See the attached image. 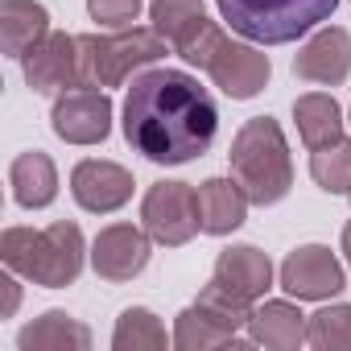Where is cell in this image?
<instances>
[{"label": "cell", "instance_id": "d6986e66", "mask_svg": "<svg viewBox=\"0 0 351 351\" xmlns=\"http://www.w3.org/2000/svg\"><path fill=\"white\" fill-rule=\"evenodd\" d=\"M306 326H310V318L293 302H265L248 318V339L261 343V347L289 351V347H302L306 343Z\"/></svg>", "mask_w": 351, "mask_h": 351}, {"label": "cell", "instance_id": "4316f807", "mask_svg": "<svg viewBox=\"0 0 351 351\" xmlns=\"http://www.w3.org/2000/svg\"><path fill=\"white\" fill-rule=\"evenodd\" d=\"M0 289H5V306H0V318H13L17 314V302H21V285L13 277H0Z\"/></svg>", "mask_w": 351, "mask_h": 351}, {"label": "cell", "instance_id": "ba28073f", "mask_svg": "<svg viewBox=\"0 0 351 351\" xmlns=\"http://www.w3.org/2000/svg\"><path fill=\"white\" fill-rule=\"evenodd\" d=\"M50 124L66 145H99L112 132V99L99 87H87V83L71 87L54 99Z\"/></svg>", "mask_w": 351, "mask_h": 351}, {"label": "cell", "instance_id": "8fae6325", "mask_svg": "<svg viewBox=\"0 0 351 351\" xmlns=\"http://www.w3.org/2000/svg\"><path fill=\"white\" fill-rule=\"evenodd\" d=\"M149 232L132 228V223H112L95 236L91 244V269L104 281H132L145 273L149 265Z\"/></svg>", "mask_w": 351, "mask_h": 351}, {"label": "cell", "instance_id": "4fadbf2b", "mask_svg": "<svg viewBox=\"0 0 351 351\" xmlns=\"http://www.w3.org/2000/svg\"><path fill=\"white\" fill-rule=\"evenodd\" d=\"M207 75H211V83L228 99H252L269 83V54L256 50V46H248V42H232L228 38L219 46V54L211 58Z\"/></svg>", "mask_w": 351, "mask_h": 351}, {"label": "cell", "instance_id": "e0dca14e", "mask_svg": "<svg viewBox=\"0 0 351 351\" xmlns=\"http://www.w3.org/2000/svg\"><path fill=\"white\" fill-rule=\"evenodd\" d=\"M50 34V13L38 0H0V46L9 58H25Z\"/></svg>", "mask_w": 351, "mask_h": 351}, {"label": "cell", "instance_id": "d4e9b609", "mask_svg": "<svg viewBox=\"0 0 351 351\" xmlns=\"http://www.w3.org/2000/svg\"><path fill=\"white\" fill-rule=\"evenodd\" d=\"M306 343L318 347V351H347L351 347V306L339 302V306H326V310L310 314Z\"/></svg>", "mask_w": 351, "mask_h": 351}, {"label": "cell", "instance_id": "cb8c5ba5", "mask_svg": "<svg viewBox=\"0 0 351 351\" xmlns=\"http://www.w3.org/2000/svg\"><path fill=\"white\" fill-rule=\"evenodd\" d=\"M310 178L326 195H347L351 191V141H335L326 149H314V157H310Z\"/></svg>", "mask_w": 351, "mask_h": 351}, {"label": "cell", "instance_id": "52a82bcc", "mask_svg": "<svg viewBox=\"0 0 351 351\" xmlns=\"http://www.w3.org/2000/svg\"><path fill=\"white\" fill-rule=\"evenodd\" d=\"M141 228L153 236V244L182 248L203 232L199 219V191L186 182H153L141 199Z\"/></svg>", "mask_w": 351, "mask_h": 351}, {"label": "cell", "instance_id": "3957f363", "mask_svg": "<svg viewBox=\"0 0 351 351\" xmlns=\"http://www.w3.org/2000/svg\"><path fill=\"white\" fill-rule=\"evenodd\" d=\"M232 178L244 186V195L256 207H273L289 195L293 186V165H289V145L285 132L273 116H252L236 141H232Z\"/></svg>", "mask_w": 351, "mask_h": 351}, {"label": "cell", "instance_id": "f1b7e54d", "mask_svg": "<svg viewBox=\"0 0 351 351\" xmlns=\"http://www.w3.org/2000/svg\"><path fill=\"white\" fill-rule=\"evenodd\" d=\"M347 199H351V191H347Z\"/></svg>", "mask_w": 351, "mask_h": 351}, {"label": "cell", "instance_id": "ffe728a7", "mask_svg": "<svg viewBox=\"0 0 351 351\" xmlns=\"http://www.w3.org/2000/svg\"><path fill=\"white\" fill-rule=\"evenodd\" d=\"M252 339H240L236 326L219 322L207 306H186L173 322V347L178 351H207V347H248Z\"/></svg>", "mask_w": 351, "mask_h": 351}, {"label": "cell", "instance_id": "7a4b0ae2", "mask_svg": "<svg viewBox=\"0 0 351 351\" xmlns=\"http://www.w3.org/2000/svg\"><path fill=\"white\" fill-rule=\"evenodd\" d=\"M83 256H87L83 232H79V223H66V219H58L42 232L9 228L0 236V261L13 273H21L25 281L46 285V289L75 285L79 273H83Z\"/></svg>", "mask_w": 351, "mask_h": 351}, {"label": "cell", "instance_id": "7c38bea8", "mask_svg": "<svg viewBox=\"0 0 351 351\" xmlns=\"http://www.w3.org/2000/svg\"><path fill=\"white\" fill-rule=\"evenodd\" d=\"M71 195L83 211L91 215H108V211H120L128 199H132V173L116 161H99V157H87L75 165L71 173Z\"/></svg>", "mask_w": 351, "mask_h": 351}, {"label": "cell", "instance_id": "5b68a950", "mask_svg": "<svg viewBox=\"0 0 351 351\" xmlns=\"http://www.w3.org/2000/svg\"><path fill=\"white\" fill-rule=\"evenodd\" d=\"M165 38L157 29H120V34H83L79 38V71L87 87H120L132 71L153 66L165 54Z\"/></svg>", "mask_w": 351, "mask_h": 351}, {"label": "cell", "instance_id": "83f0119b", "mask_svg": "<svg viewBox=\"0 0 351 351\" xmlns=\"http://www.w3.org/2000/svg\"><path fill=\"white\" fill-rule=\"evenodd\" d=\"M343 252H347V265H351V223L343 228Z\"/></svg>", "mask_w": 351, "mask_h": 351}, {"label": "cell", "instance_id": "2e32d148", "mask_svg": "<svg viewBox=\"0 0 351 351\" xmlns=\"http://www.w3.org/2000/svg\"><path fill=\"white\" fill-rule=\"evenodd\" d=\"M248 195L236 178H207L199 186V219L207 236H232L248 219Z\"/></svg>", "mask_w": 351, "mask_h": 351}, {"label": "cell", "instance_id": "484cf974", "mask_svg": "<svg viewBox=\"0 0 351 351\" xmlns=\"http://www.w3.org/2000/svg\"><path fill=\"white\" fill-rule=\"evenodd\" d=\"M141 9H145V0H87L91 21H99L104 29H132Z\"/></svg>", "mask_w": 351, "mask_h": 351}, {"label": "cell", "instance_id": "44dd1931", "mask_svg": "<svg viewBox=\"0 0 351 351\" xmlns=\"http://www.w3.org/2000/svg\"><path fill=\"white\" fill-rule=\"evenodd\" d=\"M21 351H87L91 347V330L71 318L66 310H46L38 322H29L17 335Z\"/></svg>", "mask_w": 351, "mask_h": 351}, {"label": "cell", "instance_id": "8992f818", "mask_svg": "<svg viewBox=\"0 0 351 351\" xmlns=\"http://www.w3.org/2000/svg\"><path fill=\"white\" fill-rule=\"evenodd\" d=\"M149 21L173 50H178V58H186L191 66H203V71L211 66V58L228 42V34L207 17L203 0H153Z\"/></svg>", "mask_w": 351, "mask_h": 351}, {"label": "cell", "instance_id": "603a6c76", "mask_svg": "<svg viewBox=\"0 0 351 351\" xmlns=\"http://www.w3.org/2000/svg\"><path fill=\"white\" fill-rule=\"evenodd\" d=\"M112 347L116 351H161L165 347V326L157 322L153 310L132 306L120 314L116 330H112Z\"/></svg>", "mask_w": 351, "mask_h": 351}, {"label": "cell", "instance_id": "9c48e42d", "mask_svg": "<svg viewBox=\"0 0 351 351\" xmlns=\"http://www.w3.org/2000/svg\"><path fill=\"white\" fill-rule=\"evenodd\" d=\"M347 285L343 265L322 244H302L281 261V289L298 302H326Z\"/></svg>", "mask_w": 351, "mask_h": 351}, {"label": "cell", "instance_id": "277c9868", "mask_svg": "<svg viewBox=\"0 0 351 351\" xmlns=\"http://www.w3.org/2000/svg\"><path fill=\"white\" fill-rule=\"evenodd\" d=\"M223 21L256 46H285L335 17L339 0H215Z\"/></svg>", "mask_w": 351, "mask_h": 351}, {"label": "cell", "instance_id": "30bf717a", "mask_svg": "<svg viewBox=\"0 0 351 351\" xmlns=\"http://www.w3.org/2000/svg\"><path fill=\"white\" fill-rule=\"evenodd\" d=\"M25 83L38 95H62L71 87H83V71H79V38L71 34H46L25 58H21Z\"/></svg>", "mask_w": 351, "mask_h": 351}, {"label": "cell", "instance_id": "9a60e30c", "mask_svg": "<svg viewBox=\"0 0 351 351\" xmlns=\"http://www.w3.org/2000/svg\"><path fill=\"white\" fill-rule=\"evenodd\" d=\"M211 281H219L223 289H232V293L256 302V298L273 285V261H269L261 248H252V244H232V248L219 252Z\"/></svg>", "mask_w": 351, "mask_h": 351}, {"label": "cell", "instance_id": "ac0fdd59", "mask_svg": "<svg viewBox=\"0 0 351 351\" xmlns=\"http://www.w3.org/2000/svg\"><path fill=\"white\" fill-rule=\"evenodd\" d=\"M9 186H13V199L21 207H29V211L50 207L58 199V169H54L50 153H42V149L21 153L9 165Z\"/></svg>", "mask_w": 351, "mask_h": 351}, {"label": "cell", "instance_id": "7402d4cb", "mask_svg": "<svg viewBox=\"0 0 351 351\" xmlns=\"http://www.w3.org/2000/svg\"><path fill=\"white\" fill-rule=\"evenodd\" d=\"M293 120H298V136L310 153L343 141V112H339L335 95H322V91L298 95L293 99Z\"/></svg>", "mask_w": 351, "mask_h": 351}, {"label": "cell", "instance_id": "6da1fadb", "mask_svg": "<svg viewBox=\"0 0 351 351\" xmlns=\"http://www.w3.org/2000/svg\"><path fill=\"white\" fill-rule=\"evenodd\" d=\"M219 108L195 75L153 66L124 95V141L153 165H186L215 145Z\"/></svg>", "mask_w": 351, "mask_h": 351}, {"label": "cell", "instance_id": "5bb4252c", "mask_svg": "<svg viewBox=\"0 0 351 351\" xmlns=\"http://www.w3.org/2000/svg\"><path fill=\"white\" fill-rule=\"evenodd\" d=\"M293 75L318 87H339L351 75V34L339 25L318 29L293 58Z\"/></svg>", "mask_w": 351, "mask_h": 351}]
</instances>
